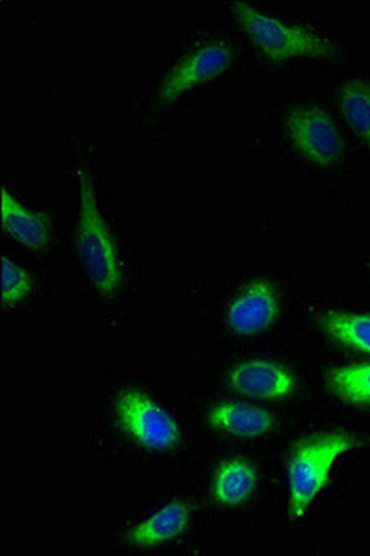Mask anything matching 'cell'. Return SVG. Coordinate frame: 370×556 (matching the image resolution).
Returning <instances> with one entry per match:
<instances>
[{"mask_svg":"<svg viewBox=\"0 0 370 556\" xmlns=\"http://www.w3.org/2000/svg\"><path fill=\"white\" fill-rule=\"evenodd\" d=\"M358 445L348 434H324L302 440L288 462L289 516L301 521L308 514L341 456Z\"/></svg>","mask_w":370,"mask_h":556,"instance_id":"cell-1","label":"cell"},{"mask_svg":"<svg viewBox=\"0 0 370 556\" xmlns=\"http://www.w3.org/2000/svg\"><path fill=\"white\" fill-rule=\"evenodd\" d=\"M78 190H80V210H78V225H76L78 256L91 285L101 291L102 295H114L123 282L119 251L102 217L93 184L86 173L78 175Z\"/></svg>","mask_w":370,"mask_h":556,"instance_id":"cell-2","label":"cell"},{"mask_svg":"<svg viewBox=\"0 0 370 556\" xmlns=\"http://www.w3.org/2000/svg\"><path fill=\"white\" fill-rule=\"evenodd\" d=\"M233 13L270 60L332 56V43L304 26L288 23L246 2H233Z\"/></svg>","mask_w":370,"mask_h":556,"instance_id":"cell-3","label":"cell"},{"mask_svg":"<svg viewBox=\"0 0 370 556\" xmlns=\"http://www.w3.org/2000/svg\"><path fill=\"white\" fill-rule=\"evenodd\" d=\"M115 417L133 442L144 450H175L182 432L164 406L139 390H123L115 399Z\"/></svg>","mask_w":370,"mask_h":556,"instance_id":"cell-4","label":"cell"},{"mask_svg":"<svg viewBox=\"0 0 370 556\" xmlns=\"http://www.w3.org/2000/svg\"><path fill=\"white\" fill-rule=\"evenodd\" d=\"M296 151L311 164L332 165L343 154V138L335 121L320 108H298L285 121Z\"/></svg>","mask_w":370,"mask_h":556,"instance_id":"cell-5","label":"cell"},{"mask_svg":"<svg viewBox=\"0 0 370 556\" xmlns=\"http://www.w3.org/2000/svg\"><path fill=\"white\" fill-rule=\"evenodd\" d=\"M232 64V49L225 39H214L189 52L167 73L157 91V99L164 102L175 101L196 84L220 75Z\"/></svg>","mask_w":370,"mask_h":556,"instance_id":"cell-6","label":"cell"},{"mask_svg":"<svg viewBox=\"0 0 370 556\" xmlns=\"http://www.w3.org/2000/svg\"><path fill=\"white\" fill-rule=\"evenodd\" d=\"M233 392L264 401H282L296 390V379L289 367L265 358L243 361L228 371Z\"/></svg>","mask_w":370,"mask_h":556,"instance_id":"cell-7","label":"cell"},{"mask_svg":"<svg viewBox=\"0 0 370 556\" xmlns=\"http://www.w3.org/2000/svg\"><path fill=\"white\" fill-rule=\"evenodd\" d=\"M280 314V299L275 286L267 280H254L239 291L228 304V327L239 336L265 332Z\"/></svg>","mask_w":370,"mask_h":556,"instance_id":"cell-8","label":"cell"},{"mask_svg":"<svg viewBox=\"0 0 370 556\" xmlns=\"http://www.w3.org/2000/svg\"><path fill=\"white\" fill-rule=\"evenodd\" d=\"M191 523V505L188 501L173 500L136 525L128 532L130 544L136 547H156L173 542L188 531Z\"/></svg>","mask_w":370,"mask_h":556,"instance_id":"cell-9","label":"cell"},{"mask_svg":"<svg viewBox=\"0 0 370 556\" xmlns=\"http://www.w3.org/2000/svg\"><path fill=\"white\" fill-rule=\"evenodd\" d=\"M207 421L214 429L239 438H261L277 427V419L264 406L228 401L214 406L207 414Z\"/></svg>","mask_w":370,"mask_h":556,"instance_id":"cell-10","label":"cell"},{"mask_svg":"<svg viewBox=\"0 0 370 556\" xmlns=\"http://www.w3.org/2000/svg\"><path fill=\"white\" fill-rule=\"evenodd\" d=\"M259 475L254 464L245 458H227L220 462L214 475V497L219 505L239 506L256 492Z\"/></svg>","mask_w":370,"mask_h":556,"instance_id":"cell-11","label":"cell"},{"mask_svg":"<svg viewBox=\"0 0 370 556\" xmlns=\"http://www.w3.org/2000/svg\"><path fill=\"white\" fill-rule=\"evenodd\" d=\"M2 225L13 240L31 249H41L49 243L51 230L41 215L26 208L8 188H2Z\"/></svg>","mask_w":370,"mask_h":556,"instance_id":"cell-12","label":"cell"},{"mask_svg":"<svg viewBox=\"0 0 370 556\" xmlns=\"http://www.w3.org/2000/svg\"><path fill=\"white\" fill-rule=\"evenodd\" d=\"M320 327L335 342L370 354L369 314L330 312V314L320 317Z\"/></svg>","mask_w":370,"mask_h":556,"instance_id":"cell-13","label":"cell"},{"mask_svg":"<svg viewBox=\"0 0 370 556\" xmlns=\"http://www.w3.org/2000/svg\"><path fill=\"white\" fill-rule=\"evenodd\" d=\"M328 384L343 401L370 406V362L332 369Z\"/></svg>","mask_w":370,"mask_h":556,"instance_id":"cell-14","label":"cell"},{"mask_svg":"<svg viewBox=\"0 0 370 556\" xmlns=\"http://www.w3.org/2000/svg\"><path fill=\"white\" fill-rule=\"evenodd\" d=\"M341 108L348 125L370 147V88L361 80L346 84L341 93Z\"/></svg>","mask_w":370,"mask_h":556,"instance_id":"cell-15","label":"cell"},{"mask_svg":"<svg viewBox=\"0 0 370 556\" xmlns=\"http://www.w3.org/2000/svg\"><path fill=\"white\" fill-rule=\"evenodd\" d=\"M34 293V280L15 260L2 256V301L8 306L20 304Z\"/></svg>","mask_w":370,"mask_h":556,"instance_id":"cell-16","label":"cell"}]
</instances>
